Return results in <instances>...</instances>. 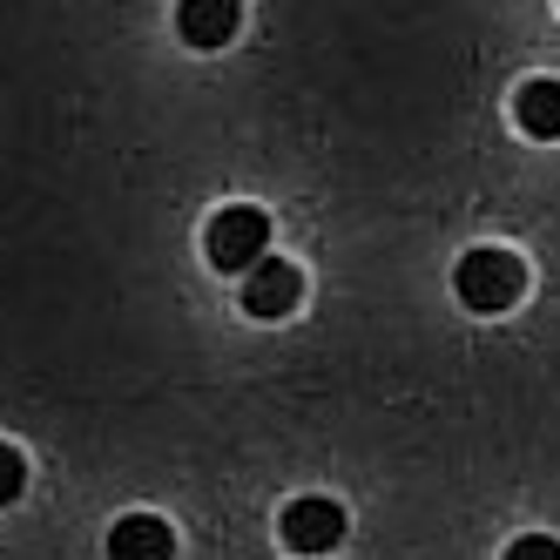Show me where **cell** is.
Masks as SVG:
<instances>
[{"mask_svg": "<svg viewBox=\"0 0 560 560\" xmlns=\"http://www.w3.org/2000/svg\"><path fill=\"white\" fill-rule=\"evenodd\" d=\"M453 291H459V304H466V311H479V317L513 311L520 298H527V264H520L513 250L479 244V250H466V257H459V270H453Z\"/></svg>", "mask_w": 560, "mask_h": 560, "instance_id": "1", "label": "cell"}, {"mask_svg": "<svg viewBox=\"0 0 560 560\" xmlns=\"http://www.w3.org/2000/svg\"><path fill=\"white\" fill-rule=\"evenodd\" d=\"M203 257H210V270H223V277H244L257 257H270V217H264L257 203L217 210L210 230H203Z\"/></svg>", "mask_w": 560, "mask_h": 560, "instance_id": "2", "label": "cell"}, {"mask_svg": "<svg viewBox=\"0 0 560 560\" xmlns=\"http://www.w3.org/2000/svg\"><path fill=\"white\" fill-rule=\"evenodd\" d=\"M277 540H284L291 553H304V560L331 553V547H345V506L325 500V493H304V500H291L284 513H277Z\"/></svg>", "mask_w": 560, "mask_h": 560, "instance_id": "3", "label": "cell"}, {"mask_svg": "<svg viewBox=\"0 0 560 560\" xmlns=\"http://www.w3.org/2000/svg\"><path fill=\"white\" fill-rule=\"evenodd\" d=\"M304 298V270L291 257H257L244 270V311L250 317H291Z\"/></svg>", "mask_w": 560, "mask_h": 560, "instance_id": "4", "label": "cell"}, {"mask_svg": "<svg viewBox=\"0 0 560 560\" xmlns=\"http://www.w3.org/2000/svg\"><path fill=\"white\" fill-rule=\"evenodd\" d=\"M108 560H176V527L163 513H122L108 527Z\"/></svg>", "mask_w": 560, "mask_h": 560, "instance_id": "5", "label": "cell"}, {"mask_svg": "<svg viewBox=\"0 0 560 560\" xmlns=\"http://www.w3.org/2000/svg\"><path fill=\"white\" fill-rule=\"evenodd\" d=\"M244 27V0H176V34L189 48H223Z\"/></svg>", "mask_w": 560, "mask_h": 560, "instance_id": "6", "label": "cell"}, {"mask_svg": "<svg viewBox=\"0 0 560 560\" xmlns=\"http://www.w3.org/2000/svg\"><path fill=\"white\" fill-rule=\"evenodd\" d=\"M513 122H520V136H534V142H560V82H547V74L520 82L513 89Z\"/></svg>", "mask_w": 560, "mask_h": 560, "instance_id": "7", "label": "cell"}, {"mask_svg": "<svg viewBox=\"0 0 560 560\" xmlns=\"http://www.w3.org/2000/svg\"><path fill=\"white\" fill-rule=\"evenodd\" d=\"M21 487H27V459L8 446V439H0V506H14V500H21Z\"/></svg>", "mask_w": 560, "mask_h": 560, "instance_id": "8", "label": "cell"}, {"mask_svg": "<svg viewBox=\"0 0 560 560\" xmlns=\"http://www.w3.org/2000/svg\"><path fill=\"white\" fill-rule=\"evenodd\" d=\"M500 560H560V540L553 534H520Z\"/></svg>", "mask_w": 560, "mask_h": 560, "instance_id": "9", "label": "cell"}]
</instances>
